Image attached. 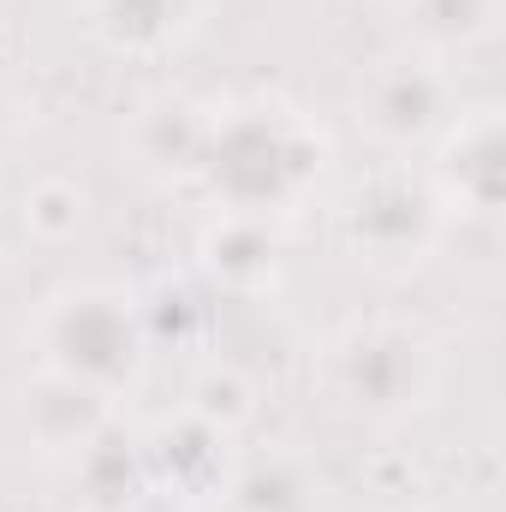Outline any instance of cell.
I'll use <instances>...</instances> for the list:
<instances>
[{
    "label": "cell",
    "instance_id": "6da1fadb",
    "mask_svg": "<svg viewBox=\"0 0 506 512\" xmlns=\"http://www.w3.org/2000/svg\"><path fill=\"white\" fill-rule=\"evenodd\" d=\"M322 131H310L280 102L227 108L215 126H203L197 173L233 215H286L304 203V191L322 179Z\"/></svg>",
    "mask_w": 506,
    "mask_h": 512
},
{
    "label": "cell",
    "instance_id": "7a4b0ae2",
    "mask_svg": "<svg viewBox=\"0 0 506 512\" xmlns=\"http://www.w3.org/2000/svg\"><path fill=\"white\" fill-rule=\"evenodd\" d=\"M36 346L48 376L84 387L96 399H114L143 370V316L120 286H66L42 304Z\"/></svg>",
    "mask_w": 506,
    "mask_h": 512
},
{
    "label": "cell",
    "instance_id": "3957f363",
    "mask_svg": "<svg viewBox=\"0 0 506 512\" xmlns=\"http://www.w3.org/2000/svg\"><path fill=\"white\" fill-rule=\"evenodd\" d=\"M84 12H90V30L114 54L155 60V54L185 48L203 30L209 0H84Z\"/></svg>",
    "mask_w": 506,
    "mask_h": 512
}]
</instances>
